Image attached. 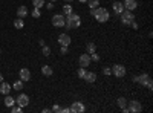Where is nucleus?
Listing matches in <instances>:
<instances>
[{
  "instance_id": "dca6fc26",
  "label": "nucleus",
  "mask_w": 153,
  "mask_h": 113,
  "mask_svg": "<svg viewBox=\"0 0 153 113\" xmlns=\"http://www.w3.org/2000/svg\"><path fill=\"white\" fill-rule=\"evenodd\" d=\"M28 16V8L25 6V5H22L19 9H17V17L19 18H23V17H26Z\"/></svg>"
},
{
  "instance_id": "a211bd4d",
  "label": "nucleus",
  "mask_w": 153,
  "mask_h": 113,
  "mask_svg": "<svg viewBox=\"0 0 153 113\" xmlns=\"http://www.w3.org/2000/svg\"><path fill=\"white\" fill-rule=\"evenodd\" d=\"M84 80H86L87 83H95V80H97V75H95V72H86V75H84Z\"/></svg>"
},
{
  "instance_id": "5701e85b",
  "label": "nucleus",
  "mask_w": 153,
  "mask_h": 113,
  "mask_svg": "<svg viewBox=\"0 0 153 113\" xmlns=\"http://www.w3.org/2000/svg\"><path fill=\"white\" fill-rule=\"evenodd\" d=\"M71 12H72V5H65V6H63V16H69L71 14Z\"/></svg>"
},
{
  "instance_id": "6e6552de",
  "label": "nucleus",
  "mask_w": 153,
  "mask_h": 113,
  "mask_svg": "<svg viewBox=\"0 0 153 113\" xmlns=\"http://www.w3.org/2000/svg\"><path fill=\"white\" fill-rule=\"evenodd\" d=\"M127 103H129V101H127ZM127 109H129L130 113H139V112L143 110V106H141V103H139V101H130Z\"/></svg>"
},
{
  "instance_id": "ddd939ff",
  "label": "nucleus",
  "mask_w": 153,
  "mask_h": 113,
  "mask_svg": "<svg viewBox=\"0 0 153 113\" xmlns=\"http://www.w3.org/2000/svg\"><path fill=\"white\" fill-rule=\"evenodd\" d=\"M112 8H113V11H115V14H117V16H120L121 12L124 11V5H123V2H113Z\"/></svg>"
},
{
  "instance_id": "423d86ee",
  "label": "nucleus",
  "mask_w": 153,
  "mask_h": 113,
  "mask_svg": "<svg viewBox=\"0 0 153 113\" xmlns=\"http://www.w3.org/2000/svg\"><path fill=\"white\" fill-rule=\"evenodd\" d=\"M126 67L123 66V64H115L113 67H112V73L115 75V77H117V78H123L124 77V75H126Z\"/></svg>"
},
{
  "instance_id": "1a4fd4ad",
  "label": "nucleus",
  "mask_w": 153,
  "mask_h": 113,
  "mask_svg": "<svg viewBox=\"0 0 153 113\" xmlns=\"http://www.w3.org/2000/svg\"><path fill=\"white\" fill-rule=\"evenodd\" d=\"M69 109H71V112H72V113H83V112L86 110L84 104H83V103H80V101L72 103V106H71Z\"/></svg>"
},
{
  "instance_id": "72a5a7b5",
  "label": "nucleus",
  "mask_w": 153,
  "mask_h": 113,
  "mask_svg": "<svg viewBox=\"0 0 153 113\" xmlns=\"http://www.w3.org/2000/svg\"><path fill=\"white\" fill-rule=\"evenodd\" d=\"M91 60H94V61H98V60H100V57H98V55L94 52V54H91Z\"/></svg>"
},
{
  "instance_id": "e433bc0d",
  "label": "nucleus",
  "mask_w": 153,
  "mask_h": 113,
  "mask_svg": "<svg viewBox=\"0 0 153 113\" xmlns=\"http://www.w3.org/2000/svg\"><path fill=\"white\" fill-rule=\"evenodd\" d=\"M52 8H54V3H52V2L48 3V9H52Z\"/></svg>"
},
{
  "instance_id": "c9c22d12",
  "label": "nucleus",
  "mask_w": 153,
  "mask_h": 113,
  "mask_svg": "<svg viewBox=\"0 0 153 113\" xmlns=\"http://www.w3.org/2000/svg\"><path fill=\"white\" fill-rule=\"evenodd\" d=\"M61 112H63V113H69L71 109H68V107H66V109H61Z\"/></svg>"
},
{
  "instance_id": "412c9836",
  "label": "nucleus",
  "mask_w": 153,
  "mask_h": 113,
  "mask_svg": "<svg viewBox=\"0 0 153 113\" xmlns=\"http://www.w3.org/2000/svg\"><path fill=\"white\" fill-rule=\"evenodd\" d=\"M117 103H118V107H120L121 110L127 107V99H126L124 96H120V98H118V101H117Z\"/></svg>"
},
{
  "instance_id": "4c0bfd02",
  "label": "nucleus",
  "mask_w": 153,
  "mask_h": 113,
  "mask_svg": "<svg viewBox=\"0 0 153 113\" xmlns=\"http://www.w3.org/2000/svg\"><path fill=\"white\" fill-rule=\"evenodd\" d=\"M2 81H3V75H2V73H0V83H2Z\"/></svg>"
},
{
  "instance_id": "f03ea898",
  "label": "nucleus",
  "mask_w": 153,
  "mask_h": 113,
  "mask_svg": "<svg viewBox=\"0 0 153 113\" xmlns=\"http://www.w3.org/2000/svg\"><path fill=\"white\" fill-rule=\"evenodd\" d=\"M81 24V18L78 14H74V12H71L69 16H66V24L65 26L68 29H74V28H78Z\"/></svg>"
},
{
  "instance_id": "9b49d317",
  "label": "nucleus",
  "mask_w": 153,
  "mask_h": 113,
  "mask_svg": "<svg viewBox=\"0 0 153 113\" xmlns=\"http://www.w3.org/2000/svg\"><path fill=\"white\" fill-rule=\"evenodd\" d=\"M71 37L68 35V34H60L58 35V43L61 44V46H69L71 44Z\"/></svg>"
},
{
  "instance_id": "2f4dec72",
  "label": "nucleus",
  "mask_w": 153,
  "mask_h": 113,
  "mask_svg": "<svg viewBox=\"0 0 153 113\" xmlns=\"http://www.w3.org/2000/svg\"><path fill=\"white\" fill-rule=\"evenodd\" d=\"M103 73L106 75V77H109V75L112 73V69H109V67H104V69H103Z\"/></svg>"
},
{
  "instance_id": "f3484780",
  "label": "nucleus",
  "mask_w": 153,
  "mask_h": 113,
  "mask_svg": "<svg viewBox=\"0 0 153 113\" xmlns=\"http://www.w3.org/2000/svg\"><path fill=\"white\" fill-rule=\"evenodd\" d=\"M95 51H97V46H95V43H94V41H89V43L86 44V54L91 55V54H94Z\"/></svg>"
},
{
  "instance_id": "c85d7f7f",
  "label": "nucleus",
  "mask_w": 153,
  "mask_h": 113,
  "mask_svg": "<svg viewBox=\"0 0 153 113\" xmlns=\"http://www.w3.org/2000/svg\"><path fill=\"white\" fill-rule=\"evenodd\" d=\"M84 75H86V67H80L78 69V77L80 78H84Z\"/></svg>"
},
{
  "instance_id": "473e14b6",
  "label": "nucleus",
  "mask_w": 153,
  "mask_h": 113,
  "mask_svg": "<svg viewBox=\"0 0 153 113\" xmlns=\"http://www.w3.org/2000/svg\"><path fill=\"white\" fill-rule=\"evenodd\" d=\"M60 54H61V55H66V54H68V46H61Z\"/></svg>"
},
{
  "instance_id": "a878e982",
  "label": "nucleus",
  "mask_w": 153,
  "mask_h": 113,
  "mask_svg": "<svg viewBox=\"0 0 153 113\" xmlns=\"http://www.w3.org/2000/svg\"><path fill=\"white\" fill-rule=\"evenodd\" d=\"M89 2V6H91V9H95V8H98V5H100V0H87Z\"/></svg>"
},
{
  "instance_id": "cd10ccee",
  "label": "nucleus",
  "mask_w": 153,
  "mask_h": 113,
  "mask_svg": "<svg viewBox=\"0 0 153 113\" xmlns=\"http://www.w3.org/2000/svg\"><path fill=\"white\" fill-rule=\"evenodd\" d=\"M42 47H43V55H45V57H49V55H51V49H49L48 46H42Z\"/></svg>"
},
{
  "instance_id": "39448f33",
  "label": "nucleus",
  "mask_w": 153,
  "mask_h": 113,
  "mask_svg": "<svg viewBox=\"0 0 153 113\" xmlns=\"http://www.w3.org/2000/svg\"><path fill=\"white\" fill-rule=\"evenodd\" d=\"M52 24L55 28H63L66 24V17L63 16V14H55L52 16Z\"/></svg>"
},
{
  "instance_id": "c756f323",
  "label": "nucleus",
  "mask_w": 153,
  "mask_h": 113,
  "mask_svg": "<svg viewBox=\"0 0 153 113\" xmlns=\"http://www.w3.org/2000/svg\"><path fill=\"white\" fill-rule=\"evenodd\" d=\"M51 110H52L54 113H60V112H61V107H60L58 104H55V106H54L52 109H51Z\"/></svg>"
},
{
  "instance_id": "4be33fe9",
  "label": "nucleus",
  "mask_w": 153,
  "mask_h": 113,
  "mask_svg": "<svg viewBox=\"0 0 153 113\" xmlns=\"http://www.w3.org/2000/svg\"><path fill=\"white\" fill-rule=\"evenodd\" d=\"M14 26H16V29H23V26H25L23 18H16L14 20Z\"/></svg>"
},
{
  "instance_id": "7ed1b4c3",
  "label": "nucleus",
  "mask_w": 153,
  "mask_h": 113,
  "mask_svg": "<svg viewBox=\"0 0 153 113\" xmlns=\"http://www.w3.org/2000/svg\"><path fill=\"white\" fill-rule=\"evenodd\" d=\"M138 83H139V84H143V86H146L149 90L153 89V83H152V78H150V75H149V73L138 75Z\"/></svg>"
},
{
  "instance_id": "2eb2a0df",
  "label": "nucleus",
  "mask_w": 153,
  "mask_h": 113,
  "mask_svg": "<svg viewBox=\"0 0 153 113\" xmlns=\"http://www.w3.org/2000/svg\"><path fill=\"white\" fill-rule=\"evenodd\" d=\"M9 92H11V86H9V83H5V81L0 83V93L9 95Z\"/></svg>"
},
{
  "instance_id": "bb28decb",
  "label": "nucleus",
  "mask_w": 153,
  "mask_h": 113,
  "mask_svg": "<svg viewBox=\"0 0 153 113\" xmlns=\"http://www.w3.org/2000/svg\"><path fill=\"white\" fill-rule=\"evenodd\" d=\"M32 16H34L35 18H38V17L42 16V14H40V9H38V8H34V9H32Z\"/></svg>"
},
{
  "instance_id": "4468645a",
  "label": "nucleus",
  "mask_w": 153,
  "mask_h": 113,
  "mask_svg": "<svg viewBox=\"0 0 153 113\" xmlns=\"http://www.w3.org/2000/svg\"><path fill=\"white\" fill-rule=\"evenodd\" d=\"M20 80H22L23 83L31 80V72H29V69H22V70H20Z\"/></svg>"
},
{
  "instance_id": "0eeeda50",
  "label": "nucleus",
  "mask_w": 153,
  "mask_h": 113,
  "mask_svg": "<svg viewBox=\"0 0 153 113\" xmlns=\"http://www.w3.org/2000/svg\"><path fill=\"white\" fill-rule=\"evenodd\" d=\"M16 104L20 106L22 109H23V107H26V106L29 104V96H28V95H25V93H20V95L17 96V99H16Z\"/></svg>"
},
{
  "instance_id": "393cba45",
  "label": "nucleus",
  "mask_w": 153,
  "mask_h": 113,
  "mask_svg": "<svg viewBox=\"0 0 153 113\" xmlns=\"http://www.w3.org/2000/svg\"><path fill=\"white\" fill-rule=\"evenodd\" d=\"M12 87H14V90H22V89H23V81H22V80L16 81L14 84H12Z\"/></svg>"
},
{
  "instance_id": "20e7f679",
  "label": "nucleus",
  "mask_w": 153,
  "mask_h": 113,
  "mask_svg": "<svg viewBox=\"0 0 153 113\" xmlns=\"http://www.w3.org/2000/svg\"><path fill=\"white\" fill-rule=\"evenodd\" d=\"M120 16H121V21H123V24H130V23L135 20L133 12H132V11H127V9H124Z\"/></svg>"
},
{
  "instance_id": "ea45409f",
  "label": "nucleus",
  "mask_w": 153,
  "mask_h": 113,
  "mask_svg": "<svg viewBox=\"0 0 153 113\" xmlns=\"http://www.w3.org/2000/svg\"><path fill=\"white\" fill-rule=\"evenodd\" d=\"M65 2H68V3H69V2H71V3H72V0H65Z\"/></svg>"
},
{
  "instance_id": "f704fd0d",
  "label": "nucleus",
  "mask_w": 153,
  "mask_h": 113,
  "mask_svg": "<svg viewBox=\"0 0 153 113\" xmlns=\"http://www.w3.org/2000/svg\"><path fill=\"white\" fill-rule=\"evenodd\" d=\"M132 81H133V83H138V75H133V77H132Z\"/></svg>"
},
{
  "instance_id": "aec40b11",
  "label": "nucleus",
  "mask_w": 153,
  "mask_h": 113,
  "mask_svg": "<svg viewBox=\"0 0 153 113\" xmlns=\"http://www.w3.org/2000/svg\"><path fill=\"white\" fill-rule=\"evenodd\" d=\"M14 104H16V99L12 98V96H9V95H6V98H5V106L11 109V107L14 106Z\"/></svg>"
},
{
  "instance_id": "b1692460",
  "label": "nucleus",
  "mask_w": 153,
  "mask_h": 113,
  "mask_svg": "<svg viewBox=\"0 0 153 113\" xmlns=\"http://www.w3.org/2000/svg\"><path fill=\"white\" fill-rule=\"evenodd\" d=\"M32 5H34V8H43L45 6V0H32Z\"/></svg>"
},
{
  "instance_id": "58836bf2",
  "label": "nucleus",
  "mask_w": 153,
  "mask_h": 113,
  "mask_svg": "<svg viewBox=\"0 0 153 113\" xmlns=\"http://www.w3.org/2000/svg\"><path fill=\"white\" fill-rule=\"evenodd\" d=\"M78 2H81V3H84V2H87V0H78Z\"/></svg>"
},
{
  "instance_id": "f257e3e1",
  "label": "nucleus",
  "mask_w": 153,
  "mask_h": 113,
  "mask_svg": "<svg viewBox=\"0 0 153 113\" xmlns=\"http://www.w3.org/2000/svg\"><path fill=\"white\" fill-rule=\"evenodd\" d=\"M91 16H92L97 21H100V23H104V21H107V20L110 18L109 11H107L106 8H95V9H91Z\"/></svg>"
},
{
  "instance_id": "f8f14e48",
  "label": "nucleus",
  "mask_w": 153,
  "mask_h": 113,
  "mask_svg": "<svg viewBox=\"0 0 153 113\" xmlns=\"http://www.w3.org/2000/svg\"><path fill=\"white\" fill-rule=\"evenodd\" d=\"M91 55H89V54H83L81 57H80V66L81 67H87L89 64H91Z\"/></svg>"
},
{
  "instance_id": "9d476101",
  "label": "nucleus",
  "mask_w": 153,
  "mask_h": 113,
  "mask_svg": "<svg viewBox=\"0 0 153 113\" xmlns=\"http://www.w3.org/2000/svg\"><path fill=\"white\" fill-rule=\"evenodd\" d=\"M123 5H124V9H127V11H135L138 8V2H136V0H124Z\"/></svg>"
},
{
  "instance_id": "a19ab883",
  "label": "nucleus",
  "mask_w": 153,
  "mask_h": 113,
  "mask_svg": "<svg viewBox=\"0 0 153 113\" xmlns=\"http://www.w3.org/2000/svg\"><path fill=\"white\" fill-rule=\"evenodd\" d=\"M51 2H55V0H51Z\"/></svg>"
},
{
  "instance_id": "7c9ffc66",
  "label": "nucleus",
  "mask_w": 153,
  "mask_h": 113,
  "mask_svg": "<svg viewBox=\"0 0 153 113\" xmlns=\"http://www.w3.org/2000/svg\"><path fill=\"white\" fill-rule=\"evenodd\" d=\"M11 112H12V113H20V112H22V107H20V106H19V107L12 106V107H11Z\"/></svg>"
},
{
  "instance_id": "6ab92c4d",
  "label": "nucleus",
  "mask_w": 153,
  "mask_h": 113,
  "mask_svg": "<svg viewBox=\"0 0 153 113\" xmlns=\"http://www.w3.org/2000/svg\"><path fill=\"white\" fill-rule=\"evenodd\" d=\"M42 73L43 75H46V77H51V75H52L54 73V70H52V67H51V66H42Z\"/></svg>"
}]
</instances>
